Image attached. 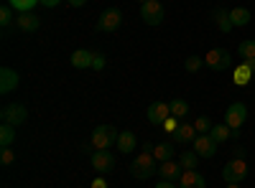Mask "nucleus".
Listing matches in <instances>:
<instances>
[{"instance_id": "a19ab883", "label": "nucleus", "mask_w": 255, "mask_h": 188, "mask_svg": "<svg viewBox=\"0 0 255 188\" xmlns=\"http://www.w3.org/2000/svg\"><path fill=\"white\" fill-rule=\"evenodd\" d=\"M138 3H140V5H143V3H148V0H138Z\"/></svg>"}, {"instance_id": "ea45409f", "label": "nucleus", "mask_w": 255, "mask_h": 188, "mask_svg": "<svg viewBox=\"0 0 255 188\" xmlns=\"http://www.w3.org/2000/svg\"><path fill=\"white\" fill-rule=\"evenodd\" d=\"M227 188H240V183H227Z\"/></svg>"}, {"instance_id": "b1692460", "label": "nucleus", "mask_w": 255, "mask_h": 188, "mask_svg": "<svg viewBox=\"0 0 255 188\" xmlns=\"http://www.w3.org/2000/svg\"><path fill=\"white\" fill-rule=\"evenodd\" d=\"M176 160L181 163V168H184V171H197V165H199V155H197L194 150L179 153V158H176Z\"/></svg>"}, {"instance_id": "39448f33", "label": "nucleus", "mask_w": 255, "mask_h": 188, "mask_svg": "<svg viewBox=\"0 0 255 188\" xmlns=\"http://www.w3.org/2000/svg\"><path fill=\"white\" fill-rule=\"evenodd\" d=\"M204 66H209L212 71H225L232 66V54L227 49H212L204 54Z\"/></svg>"}, {"instance_id": "393cba45", "label": "nucleus", "mask_w": 255, "mask_h": 188, "mask_svg": "<svg viewBox=\"0 0 255 188\" xmlns=\"http://www.w3.org/2000/svg\"><path fill=\"white\" fill-rule=\"evenodd\" d=\"M8 5L15 13H33L36 5H41V0H8Z\"/></svg>"}, {"instance_id": "6ab92c4d", "label": "nucleus", "mask_w": 255, "mask_h": 188, "mask_svg": "<svg viewBox=\"0 0 255 188\" xmlns=\"http://www.w3.org/2000/svg\"><path fill=\"white\" fill-rule=\"evenodd\" d=\"M253 69L245 64V61H240V66H235V71H232V84L235 87H248L250 81H253Z\"/></svg>"}, {"instance_id": "dca6fc26", "label": "nucleus", "mask_w": 255, "mask_h": 188, "mask_svg": "<svg viewBox=\"0 0 255 188\" xmlns=\"http://www.w3.org/2000/svg\"><path fill=\"white\" fill-rule=\"evenodd\" d=\"M15 26L23 31V33H36V31L41 28V18H38L36 13H20V15L15 18Z\"/></svg>"}, {"instance_id": "4be33fe9", "label": "nucleus", "mask_w": 255, "mask_h": 188, "mask_svg": "<svg viewBox=\"0 0 255 188\" xmlns=\"http://www.w3.org/2000/svg\"><path fill=\"white\" fill-rule=\"evenodd\" d=\"M230 18H232V26H235V28H243V26H248L250 23V10L248 8H232L230 10Z\"/></svg>"}, {"instance_id": "bb28decb", "label": "nucleus", "mask_w": 255, "mask_h": 188, "mask_svg": "<svg viewBox=\"0 0 255 188\" xmlns=\"http://www.w3.org/2000/svg\"><path fill=\"white\" fill-rule=\"evenodd\" d=\"M238 54H240V61H250V59H255V38L240 41V46H238Z\"/></svg>"}, {"instance_id": "f257e3e1", "label": "nucleus", "mask_w": 255, "mask_h": 188, "mask_svg": "<svg viewBox=\"0 0 255 188\" xmlns=\"http://www.w3.org/2000/svg\"><path fill=\"white\" fill-rule=\"evenodd\" d=\"M130 173L138 178V181H148L158 173V160L153 158V153H138V158L130 163Z\"/></svg>"}, {"instance_id": "f03ea898", "label": "nucleus", "mask_w": 255, "mask_h": 188, "mask_svg": "<svg viewBox=\"0 0 255 188\" xmlns=\"http://www.w3.org/2000/svg\"><path fill=\"white\" fill-rule=\"evenodd\" d=\"M118 130L110 127V125H97V127L92 130V137H90V145L95 150H110L113 145L118 142Z\"/></svg>"}, {"instance_id": "7c9ffc66", "label": "nucleus", "mask_w": 255, "mask_h": 188, "mask_svg": "<svg viewBox=\"0 0 255 188\" xmlns=\"http://www.w3.org/2000/svg\"><path fill=\"white\" fill-rule=\"evenodd\" d=\"M194 130H197V135H209V130H212V120L209 117H197L194 120Z\"/></svg>"}, {"instance_id": "ddd939ff", "label": "nucleus", "mask_w": 255, "mask_h": 188, "mask_svg": "<svg viewBox=\"0 0 255 188\" xmlns=\"http://www.w3.org/2000/svg\"><path fill=\"white\" fill-rule=\"evenodd\" d=\"M18 84H20V76L15 69H10V66L0 69V94H10Z\"/></svg>"}, {"instance_id": "423d86ee", "label": "nucleus", "mask_w": 255, "mask_h": 188, "mask_svg": "<svg viewBox=\"0 0 255 188\" xmlns=\"http://www.w3.org/2000/svg\"><path fill=\"white\" fill-rule=\"evenodd\" d=\"M120 23H123V13H120L118 8H108V10L100 13L95 28H97L100 33H115V31L120 28Z\"/></svg>"}, {"instance_id": "a878e982", "label": "nucleus", "mask_w": 255, "mask_h": 188, "mask_svg": "<svg viewBox=\"0 0 255 188\" xmlns=\"http://www.w3.org/2000/svg\"><path fill=\"white\" fill-rule=\"evenodd\" d=\"M168 107H171V115L176 117V120H184L186 115H189V102L186 99H171V102H168Z\"/></svg>"}, {"instance_id": "473e14b6", "label": "nucleus", "mask_w": 255, "mask_h": 188, "mask_svg": "<svg viewBox=\"0 0 255 188\" xmlns=\"http://www.w3.org/2000/svg\"><path fill=\"white\" fill-rule=\"evenodd\" d=\"M105 66H108V59H105L102 54H95V56H92V71H97V74H100Z\"/></svg>"}, {"instance_id": "4c0bfd02", "label": "nucleus", "mask_w": 255, "mask_h": 188, "mask_svg": "<svg viewBox=\"0 0 255 188\" xmlns=\"http://www.w3.org/2000/svg\"><path fill=\"white\" fill-rule=\"evenodd\" d=\"M67 3H69L72 8H82L84 3H87V0H67Z\"/></svg>"}, {"instance_id": "9b49d317", "label": "nucleus", "mask_w": 255, "mask_h": 188, "mask_svg": "<svg viewBox=\"0 0 255 188\" xmlns=\"http://www.w3.org/2000/svg\"><path fill=\"white\" fill-rule=\"evenodd\" d=\"M90 163H92V168L97 173H110L115 168V155L110 150H95L90 155Z\"/></svg>"}, {"instance_id": "c9c22d12", "label": "nucleus", "mask_w": 255, "mask_h": 188, "mask_svg": "<svg viewBox=\"0 0 255 188\" xmlns=\"http://www.w3.org/2000/svg\"><path fill=\"white\" fill-rule=\"evenodd\" d=\"M156 188H179L176 183H171V181H158L156 183Z\"/></svg>"}, {"instance_id": "f704fd0d", "label": "nucleus", "mask_w": 255, "mask_h": 188, "mask_svg": "<svg viewBox=\"0 0 255 188\" xmlns=\"http://www.w3.org/2000/svg\"><path fill=\"white\" fill-rule=\"evenodd\" d=\"M90 188H110V186H108V181H105V178H95Z\"/></svg>"}, {"instance_id": "72a5a7b5", "label": "nucleus", "mask_w": 255, "mask_h": 188, "mask_svg": "<svg viewBox=\"0 0 255 188\" xmlns=\"http://www.w3.org/2000/svg\"><path fill=\"white\" fill-rule=\"evenodd\" d=\"M15 160V153L10 150V148H3V153H0V163H3V165H10Z\"/></svg>"}, {"instance_id": "c85d7f7f", "label": "nucleus", "mask_w": 255, "mask_h": 188, "mask_svg": "<svg viewBox=\"0 0 255 188\" xmlns=\"http://www.w3.org/2000/svg\"><path fill=\"white\" fill-rule=\"evenodd\" d=\"M13 23H15V18H13V8H10V5H3V8H0V26H3V31H8Z\"/></svg>"}, {"instance_id": "1a4fd4ad", "label": "nucleus", "mask_w": 255, "mask_h": 188, "mask_svg": "<svg viewBox=\"0 0 255 188\" xmlns=\"http://www.w3.org/2000/svg\"><path fill=\"white\" fill-rule=\"evenodd\" d=\"M245 120H248V107L243 102H232L227 107V112H225V122L230 125L232 130H240L245 125Z\"/></svg>"}, {"instance_id": "cd10ccee", "label": "nucleus", "mask_w": 255, "mask_h": 188, "mask_svg": "<svg viewBox=\"0 0 255 188\" xmlns=\"http://www.w3.org/2000/svg\"><path fill=\"white\" fill-rule=\"evenodd\" d=\"M13 140H15V127L13 125H3L0 127V148H10Z\"/></svg>"}, {"instance_id": "58836bf2", "label": "nucleus", "mask_w": 255, "mask_h": 188, "mask_svg": "<svg viewBox=\"0 0 255 188\" xmlns=\"http://www.w3.org/2000/svg\"><path fill=\"white\" fill-rule=\"evenodd\" d=\"M245 64H248V66L253 69V74H255V59H250V61H245Z\"/></svg>"}, {"instance_id": "f3484780", "label": "nucleus", "mask_w": 255, "mask_h": 188, "mask_svg": "<svg viewBox=\"0 0 255 188\" xmlns=\"http://www.w3.org/2000/svg\"><path fill=\"white\" fill-rule=\"evenodd\" d=\"M92 56H95V51H87V49H77L74 54H72V66L74 69H84V71H92Z\"/></svg>"}, {"instance_id": "2eb2a0df", "label": "nucleus", "mask_w": 255, "mask_h": 188, "mask_svg": "<svg viewBox=\"0 0 255 188\" xmlns=\"http://www.w3.org/2000/svg\"><path fill=\"white\" fill-rule=\"evenodd\" d=\"M118 153H123V155H130V153H135V148H138V137L130 132V130H123L120 135H118Z\"/></svg>"}, {"instance_id": "7ed1b4c3", "label": "nucleus", "mask_w": 255, "mask_h": 188, "mask_svg": "<svg viewBox=\"0 0 255 188\" xmlns=\"http://www.w3.org/2000/svg\"><path fill=\"white\" fill-rule=\"evenodd\" d=\"M248 176V163L243 155H235V158H230L225 163V168H222V181L225 183H243Z\"/></svg>"}, {"instance_id": "e433bc0d", "label": "nucleus", "mask_w": 255, "mask_h": 188, "mask_svg": "<svg viewBox=\"0 0 255 188\" xmlns=\"http://www.w3.org/2000/svg\"><path fill=\"white\" fill-rule=\"evenodd\" d=\"M61 3V0H41V5H44V8H56Z\"/></svg>"}, {"instance_id": "5701e85b", "label": "nucleus", "mask_w": 255, "mask_h": 188, "mask_svg": "<svg viewBox=\"0 0 255 188\" xmlns=\"http://www.w3.org/2000/svg\"><path fill=\"white\" fill-rule=\"evenodd\" d=\"M232 132H235V130H232L230 125H227V122H220V125H212V130H209V135L215 137L217 142H225V140H230V137H232Z\"/></svg>"}, {"instance_id": "6e6552de", "label": "nucleus", "mask_w": 255, "mask_h": 188, "mask_svg": "<svg viewBox=\"0 0 255 188\" xmlns=\"http://www.w3.org/2000/svg\"><path fill=\"white\" fill-rule=\"evenodd\" d=\"M140 18L148 26H161L163 23V5L158 0H148V3L140 5Z\"/></svg>"}, {"instance_id": "c756f323", "label": "nucleus", "mask_w": 255, "mask_h": 188, "mask_svg": "<svg viewBox=\"0 0 255 188\" xmlns=\"http://www.w3.org/2000/svg\"><path fill=\"white\" fill-rule=\"evenodd\" d=\"M202 66H204V59L202 56H186V61H184V69L189 74H197Z\"/></svg>"}, {"instance_id": "412c9836", "label": "nucleus", "mask_w": 255, "mask_h": 188, "mask_svg": "<svg viewBox=\"0 0 255 188\" xmlns=\"http://www.w3.org/2000/svg\"><path fill=\"white\" fill-rule=\"evenodd\" d=\"M174 155H176V142H158V145H153V158L158 163L174 160Z\"/></svg>"}, {"instance_id": "2f4dec72", "label": "nucleus", "mask_w": 255, "mask_h": 188, "mask_svg": "<svg viewBox=\"0 0 255 188\" xmlns=\"http://www.w3.org/2000/svg\"><path fill=\"white\" fill-rule=\"evenodd\" d=\"M179 125H181V122H179V120H176V117L171 115V117H168V120H166V122L161 125V130H163V132H168V135H174V132L179 130Z\"/></svg>"}, {"instance_id": "f8f14e48", "label": "nucleus", "mask_w": 255, "mask_h": 188, "mask_svg": "<svg viewBox=\"0 0 255 188\" xmlns=\"http://www.w3.org/2000/svg\"><path fill=\"white\" fill-rule=\"evenodd\" d=\"M181 173H184V168H181V163L174 158V160H166V163H158V181H179L181 178Z\"/></svg>"}, {"instance_id": "4468645a", "label": "nucleus", "mask_w": 255, "mask_h": 188, "mask_svg": "<svg viewBox=\"0 0 255 188\" xmlns=\"http://www.w3.org/2000/svg\"><path fill=\"white\" fill-rule=\"evenodd\" d=\"M171 137V142H179V145H189V142H194L197 140V130H194V122H181L179 125V130L174 135H168Z\"/></svg>"}, {"instance_id": "0eeeda50", "label": "nucleus", "mask_w": 255, "mask_h": 188, "mask_svg": "<svg viewBox=\"0 0 255 188\" xmlns=\"http://www.w3.org/2000/svg\"><path fill=\"white\" fill-rule=\"evenodd\" d=\"M145 117H148V122L153 125V127H161V125L171 117V107H168V102H151L148 104V110H145Z\"/></svg>"}, {"instance_id": "9d476101", "label": "nucleus", "mask_w": 255, "mask_h": 188, "mask_svg": "<svg viewBox=\"0 0 255 188\" xmlns=\"http://www.w3.org/2000/svg\"><path fill=\"white\" fill-rule=\"evenodd\" d=\"M194 145V153L199 158H215L217 155V148H220V142L212 137V135H197V140L191 142Z\"/></svg>"}, {"instance_id": "20e7f679", "label": "nucleus", "mask_w": 255, "mask_h": 188, "mask_svg": "<svg viewBox=\"0 0 255 188\" xmlns=\"http://www.w3.org/2000/svg\"><path fill=\"white\" fill-rule=\"evenodd\" d=\"M0 120L3 125H13V127H20L26 120H28V107L20 102H13V104H5L3 110H0Z\"/></svg>"}, {"instance_id": "aec40b11", "label": "nucleus", "mask_w": 255, "mask_h": 188, "mask_svg": "<svg viewBox=\"0 0 255 188\" xmlns=\"http://www.w3.org/2000/svg\"><path fill=\"white\" fill-rule=\"evenodd\" d=\"M212 20H215V26L222 33H230L232 28H235V26H232V18H230V10L227 8H215V10H212Z\"/></svg>"}, {"instance_id": "a211bd4d", "label": "nucleus", "mask_w": 255, "mask_h": 188, "mask_svg": "<svg viewBox=\"0 0 255 188\" xmlns=\"http://www.w3.org/2000/svg\"><path fill=\"white\" fill-rule=\"evenodd\" d=\"M179 188H207V181L197 171H184L179 178Z\"/></svg>"}]
</instances>
